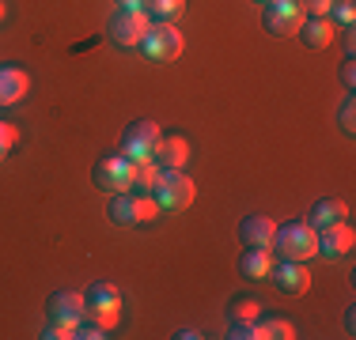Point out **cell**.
<instances>
[{
  "mask_svg": "<svg viewBox=\"0 0 356 340\" xmlns=\"http://www.w3.org/2000/svg\"><path fill=\"white\" fill-rule=\"evenodd\" d=\"M140 49H144V57L148 61H175L178 53H182V31L171 27V23H152L148 34H144V42H140Z\"/></svg>",
  "mask_w": 356,
  "mask_h": 340,
  "instance_id": "cell-8",
  "label": "cell"
},
{
  "mask_svg": "<svg viewBox=\"0 0 356 340\" xmlns=\"http://www.w3.org/2000/svg\"><path fill=\"white\" fill-rule=\"evenodd\" d=\"M326 19L334 23L337 31H353V23H356V4H353V0H334V8H330Z\"/></svg>",
  "mask_w": 356,
  "mask_h": 340,
  "instance_id": "cell-22",
  "label": "cell"
},
{
  "mask_svg": "<svg viewBox=\"0 0 356 340\" xmlns=\"http://www.w3.org/2000/svg\"><path fill=\"white\" fill-rule=\"evenodd\" d=\"M159 136H163V133H159L156 121H133L129 129L122 133V155L133 159V163H152Z\"/></svg>",
  "mask_w": 356,
  "mask_h": 340,
  "instance_id": "cell-7",
  "label": "cell"
},
{
  "mask_svg": "<svg viewBox=\"0 0 356 340\" xmlns=\"http://www.w3.org/2000/svg\"><path fill=\"white\" fill-rule=\"evenodd\" d=\"M88 318V303H83V291H57L49 299V325H57L65 337H76L80 321Z\"/></svg>",
  "mask_w": 356,
  "mask_h": 340,
  "instance_id": "cell-5",
  "label": "cell"
},
{
  "mask_svg": "<svg viewBox=\"0 0 356 340\" xmlns=\"http://www.w3.org/2000/svg\"><path fill=\"white\" fill-rule=\"evenodd\" d=\"M345 216H349V204H345V201H337V197H322V201L311 204L307 223L315 227V231H322V227H330V223H341Z\"/></svg>",
  "mask_w": 356,
  "mask_h": 340,
  "instance_id": "cell-16",
  "label": "cell"
},
{
  "mask_svg": "<svg viewBox=\"0 0 356 340\" xmlns=\"http://www.w3.org/2000/svg\"><path fill=\"white\" fill-rule=\"evenodd\" d=\"M269 269H273V253L261 250V246H247V250L239 253V272L247 280H266Z\"/></svg>",
  "mask_w": 356,
  "mask_h": 340,
  "instance_id": "cell-17",
  "label": "cell"
},
{
  "mask_svg": "<svg viewBox=\"0 0 356 340\" xmlns=\"http://www.w3.org/2000/svg\"><path fill=\"white\" fill-rule=\"evenodd\" d=\"M159 178H163V170H159L156 163H137V170H133V189L137 197H156V185Z\"/></svg>",
  "mask_w": 356,
  "mask_h": 340,
  "instance_id": "cell-19",
  "label": "cell"
},
{
  "mask_svg": "<svg viewBox=\"0 0 356 340\" xmlns=\"http://www.w3.org/2000/svg\"><path fill=\"white\" fill-rule=\"evenodd\" d=\"M31 91V76L15 65H0V106H12Z\"/></svg>",
  "mask_w": 356,
  "mask_h": 340,
  "instance_id": "cell-14",
  "label": "cell"
},
{
  "mask_svg": "<svg viewBox=\"0 0 356 340\" xmlns=\"http://www.w3.org/2000/svg\"><path fill=\"white\" fill-rule=\"evenodd\" d=\"M227 337L232 340H254V321H232V325H227Z\"/></svg>",
  "mask_w": 356,
  "mask_h": 340,
  "instance_id": "cell-27",
  "label": "cell"
},
{
  "mask_svg": "<svg viewBox=\"0 0 356 340\" xmlns=\"http://www.w3.org/2000/svg\"><path fill=\"white\" fill-rule=\"evenodd\" d=\"M303 12L307 15H330V8H334V0H300Z\"/></svg>",
  "mask_w": 356,
  "mask_h": 340,
  "instance_id": "cell-28",
  "label": "cell"
},
{
  "mask_svg": "<svg viewBox=\"0 0 356 340\" xmlns=\"http://www.w3.org/2000/svg\"><path fill=\"white\" fill-rule=\"evenodd\" d=\"M273 250L288 261H311L318 253V231L307 223V219H292V223L277 227Z\"/></svg>",
  "mask_w": 356,
  "mask_h": 340,
  "instance_id": "cell-1",
  "label": "cell"
},
{
  "mask_svg": "<svg viewBox=\"0 0 356 340\" xmlns=\"http://www.w3.org/2000/svg\"><path fill=\"white\" fill-rule=\"evenodd\" d=\"M186 0H144V15L156 23H171L175 15H182Z\"/></svg>",
  "mask_w": 356,
  "mask_h": 340,
  "instance_id": "cell-21",
  "label": "cell"
},
{
  "mask_svg": "<svg viewBox=\"0 0 356 340\" xmlns=\"http://www.w3.org/2000/svg\"><path fill=\"white\" fill-rule=\"evenodd\" d=\"M193 193L197 189H193L186 170H163V178L156 185V204H159V212H182L193 204Z\"/></svg>",
  "mask_w": 356,
  "mask_h": 340,
  "instance_id": "cell-4",
  "label": "cell"
},
{
  "mask_svg": "<svg viewBox=\"0 0 356 340\" xmlns=\"http://www.w3.org/2000/svg\"><path fill=\"white\" fill-rule=\"evenodd\" d=\"M269 276H273V284L281 287L284 295H307L311 287V272H307V261H273V269H269Z\"/></svg>",
  "mask_w": 356,
  "mask_h": 340,
  "instance_id": "cell-10",
  "label": "cell"
},
{
  "mask_svg": "<svg viewBox=\"0 0 356 340\" xmlns=\"http://www.w3.org/2000/svg\"><path fill=\"white\" fill-rule=\"evenodd\" d=\"M303 38V46L307 49H326L330 42H334V23L326 19V15H307V19L300 23V31H296Z\"/></svg>",
  "mask_w": 356,
  "mask_h": 340,
  "instance_id": "cell-15",
  "label": "cell"
},
{
  "mask_svg": "<svg viewBox=\"0 0 356 340\" xmlns=\"http://www.w3.org/2000/svg\"><path fill=\"white\" fill-rule=\"evenodd\" d=\"M303 19H307V12H303L300 0H273V4H266V15H261L269 34H296Z\"/></svg>",
  "mask_w": 356,
  "mask_h": 340,
  "instance_id": "cell-9",
  "label": "cell"
},
{
  "mask_svg": "<svg viewBox=\"0 0 356 340\" xmlns=\"http://www.w3.org/2000/svg\"><path fill=\"white\" fill-rule=\"evenodd\" d=\"M186 159H190V140L186 136H159L156 155H152V163L159 170H182Z\"/></svg>",
  "mask_w": 356,
  "mask_h": 340,
  "instance_id": "cell-12",
  "label": "cell"
},
{
  "mask_svg": "<svg viewBox=\"0 0 356 340\" xmlns=\"http://www.w3.org/2000/svg\"><path fill=\"white\" fill-rule=\"evenodd\" d=\"M296 337V325L284 318H269L261 325H254V340H292Z\"/></svg>",
  "mask_w": 356,
  "mask_h": 340,
  "instance_id": "cell-20",
  "label": "cell"
},
{
  "mask_svg": "<svg viewBox=\"0 0 356 340\" xmlns=\"http://www.w3.org/2000/svg\"><path fill=\"white\" fill-rule=\"evenodd\" d=\"M15 140H19V133H15V125H8V121H0V159L8 155V151L15 148Z\"/></svg>",
  "mask_w": 356,
  "mask_h": 340,
  "instance_id": "cell-26",
  "label": "cell"
},
{
  "mask_svg": "<svg viewBox=\"0 0 356 340\" xmlns=\"http://www.w3.org/2000/svg\"><path fill=\"white\" fill-rule=\"evenodd\" d=\"M83 303H88V321H95L99 329H114L118 318H122V291L114 284H91L83 291Z\"/></svg>",
  "mask_w": 356,
  "mask_h": 340,
  "instance_id": "cell-3",
  "label": "cell"
},
{
  "mask_svg": "<svg viewBox=\"0 0 356 340\" xmlns=\"http://www.w3.org/2000/svg\"><path fill=\"white\" fill-rule=\"evenodd\" d=\"M273 235H277V223L269 216H261V212H250V216L239 223V242H247V246L273 250Z\"/></svg>",
  "mask_w": 356,
  "mask_h": 340,
  "instance_id": "cell-13",
  "label": "cell"
},
{
  "mask_svg": "<svg viewBox=\"0 0 356 340\" xmlns=\"http://www.w3.org/2000/svg\"><path fill=\"white\" fill-rule=\"evenodd\" d=\"M106 216L118 227H137V193H110Z\"/></svg>",
  "mask_w": 356,
  "mask_h": 340,
  "instance_id": "cell-18",
  "label": "cell"
},
{
  "mask_svg": "<svg viewBox=\"0 0 356 340\" xmlns=\"http://www.w3.org/2000/svg\"><path fill=\"white\" fill-rule=\"evenodd\" d=\"M353 238L356 235H353V227L345 223V219H341V223H330V227H322V231H318V253L326 261H337V257H345V253L353 250Z\"/></svg>",
  "mask_w": 356,
  "mask_h": 340,
  "instance_id": "cell-11",
  "label": "cell"
},
{
  "mask_svg": "<svg viewBox=\"0 0 356 340\" xmlns=\"http://www.w3.org/2000/svg\"><path fill=\"white\" fill-rule=\"evenodd\" d=\"M156 216H159L156 197H137V223H152Z\"/></svg>",
  "mask_w": 356,
  "mask_h": 340,
  "instance_id": "cell-25",
  "label": "cell"
},
{
  "mask_svg": "<svg viewBox=\"0 0 356 340\" xmlns=\"http://www.w3.org/2000/svg\"><path fill=\"white\" fill-rule=\"evenodd\" d=\"M341 83H345V87H356V68H353V57H345V65H341Z\"/></svg>",
  "mask_w": 356,
  "mask_h": 340,
  "instance_id": "cell-29",
  "label": "cell"
},
{
  "mask_svg": "<svg viewBox=\"0 0 356 340\" xmlns=\"http://www.w3.org/2000/svg\"><path fill=\"white\" fill-rule=\"evenodd\" d=\"M118 8H140L144 12V0H118Z\"/></svg>",
  "mask_w": 356,
  "mask_h": 340,
  "instance_id": "cell-30",
  "label": "cell"
},
{
  "mask_svg": "<svg viewBox=\"0 0 356 340\" xmlns=\"http://www.w3.org/2000/svg\"><path fill=\"white\" fill-rule=\"evenodd\" d=\"M353 117H356V99L349 95V99L341 102V110H337V125H341V133H345V136H353V133H356V121H353Z\"/></svg>",
  "mask_w": 356,
  "mask_h": 340,
  "instance_id": "cell-24",
  "label": "cell"
},
{
  "mask_svg": "<svg viewBox=\"0 0 356 340\" xmlns=\"http://www.w3.org/2000/svg\"><path fill=\"white\" fill-rule=\"evenodd\" d=\"M258 299H254V295H239V299L232 303V310H227V321H254L258 318Z\"/></svg>",
  "mask_w": 356,
  "mask_h": 340,
  "instance_id": "cell-23",
  "label": "cell"
},
{
  "mask_svg": "<svg viewBox=\"0 0 356 340\" xmlns=\"http://www.w3.org/2000/svg\"><path fill=\"white\" fill-rule=\"evenodd\" d=\"M0 19H4V4H0Z\"/></svg>",
  "mask_w": 356,
  "mask_h": 340,
  "instance_id": "cell-32",
  "label": "cell"
},
{
  "mask_svg": "<svg viewBox=\"0 0 356 340\" xmlns=\"http://www.w3.org/2000/svg\"><path fill=\"white\" fill-rule=\"evenodd\" d=\"M133 170H137V163L125 155H103L95 163V170H91V182L99 185V189L106 193H129L133 189Z\"/></svg>",
  "mask_w": 356,
  "mask_h": 340,
  "instance_id": "cell-6",
  "label": "cell"
},
{
  "mask_svg": "<svg viewBox=\"0 0 356 340\" xmlns=\"http://www.w3.org/2000/svg\"><path fill=\"white\" fill-rule=\"evenodd\" d=\"M254 4H261V8H266V4H273V0H254Z\"/></svg>",
  "mask_w": 356,
  "mask_h": 340,
  "instance_id": "cell-31",
  "label": "cell"
},
{
  "mask_svg": "<svg viewBox=\"0 0 356 340\" xmlns=\"http://www.w3.org/2000/svg\"><path fill=\"white\" fill-rule=\"evenodd\" d=\"M148 27H152V19L140 12V8H114V12H110V19H106L110 42H114V46H122V49L140 46L144 34H148Z\"/></svg>",
  "mask_w": 356,
  "mask_h": 340,
  "instance_id": "cell-2",
  "label": "cell"
}]
</instances>
